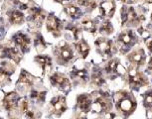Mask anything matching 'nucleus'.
Masks as SVG:
<instances>
[{"instance_id":"f257e3e1","label":"nucleus","mask_w":152,"mask_h":119,"mask_svg":"<svg viewBox=\"0 0 152 119\" xmlns=\"http://www.w3.org/2000/svg\"><path fill=\"white\" fill-rule=\"evenodd\" d=\"M113 101L115 103L116 110L124 117H128L135 111L137 102L134 95L126 90H119L113 95Z\"/></svg>"},{"instance_id":"f03ea898","label":"nucleus","mask_w":152,"mask_h":119,"mask_svg":"<svg viewBox=\"0 0 152 119\" xmlns=\"http://www.w3.org/2000/svg\"><path fill=\"white\" fill-rule=\"evenodd\" d=\"M93 96V104H91V111L96 114L102 113H110L113 109V99L110 98L107 92L96 91Z\"/></svg>"},{"instance_id":"7ed1b4c3","label":"nucleus","mask_w":152,"mask_h":119,"mask_svg":"<svg viewBox=\"0 0 152 119\" xmlns=\"http://www.w3.org/2000/svg\"><path fill=\"white\" fill-rule=\"evenodd\" d=\"M56 62L61 66H69L75 58L74 48L67 42H61L53 50Z\"/></svg>"},{"instance_id":"20e7f679","label":"nucleus","mask_w":152,"mask_h":119,"mask_svg":"<svg viewBox=\"0 0 152 119\" xmlns=\"http://www.w3.org/2000/svg\"><path fill=\"white\" fill-rule=\"evenodd\" d=\"M120 17H121L122 27H137L145 20L144 15L137 13L135 8L132 6L123 5L120 9Z\"/></svg>"},{"instance_id":"39448f33","label":"nucleus","mask_w":152,"mask_h":119,"mask_svg":"<svg viewBox=\"0 0 152 119\" xmlns=\"http://www.w3.org/2000/svg\"><path fill=\"white\" fill-rule=\"evenodd\" d=\"M128 83L129 86L133 89H138L139 87L148 86V79L143 73L139 72L138 67L130 65L127 70Z\"/></svg>"},{"instance_id":"423d86ee","label":"nucleus","mask_w":152,"mask_h":119,"mask_svg":"<svg viewBox=\"0 0 152 119\" xmlns=\"http://www.w3.org/2000/svg\"><path fill=\"white\" fill-rule=\"evenodd\" d=\"M137 43V37L132 30H125L118 35L117 45L121 54H126Z\"/></svg>"},{"instance_id":"0eeeda50","label":"nucleus","mask_w":152,"mask_h":119,"mask_svg":"<svg viewBox=\"0 0 152 119\" xmlns=\"http://www.w3.org/2000/svg\"><path fill=\"white\" fill-rule=\"evenodd\" d=\"M21 54L22 53L20 52V50L12 43L0 45V60L11 61L18 65L22 59Z\"/></svg>"},{"instance_id":"6e6552de","label":"nucleus","mask_w":152,"mask_h":119,"mask_svg":"<svg viewBox=\"0 0 152 119\" xmlns=\"http://www.w3.org/2000/svg\"><path fill=\"white\" fill-rule=\"evenodd\" d=\"M70 75L71 79L76 86H84V84H87L88 81H90L88 70L86 67H80L77 64L73 67V69H72L70 73Z\"/></svg>"},{"instance_id":"1a4fd4ad","label":"nucleus","mask_w":152,"mask_h":119,"mask_svg":"<svg viewBox=\"0 0 152 119\" xmlns=\"http://www.w3.org/2000/svg\"><path fill=\"white\" fill-rule=\"evenodd\" d=\"M36 78L33 75H31L26 70H21V73L19 75L18 81L16 83V87L19 91L26 92L30 90L34 86L36 83Z\"/></svg>"},{"instance_id":"9d476101","label":"nucleus","mask_w":152,"mask_h":119,"mask_svg":"<svg viewBox=\"0 0 152 119\" xmlns=\"http://www.w3.org/2000/svg\"><path fill=\"white\" fill-rule=\"evenodd\" d=\"M94 45L96 47L97 53L102 57L104 60H107L108 58H111L114 52V47L113 41L107 38H97L94 42Z\"/></svg>"},{"instance_id":"9b49d317","label":"nucleus","mask_w":152,"mask_h":119,"mask_svg":"<svg viewBox=\"0 0 152 119\" xmlns=\"http://www.w3.org/2000/svg\"><path fill=\"white\" fill-rule=\"evenodd\" d=\"M105 73L111 78H115L118 76H122L125 75L126 70L125 67L122 66L121 63L118 59H111L105 64L104 67Z\"/></svg>"},{"instance_id":"f8f14e48","label":"nucleus","mask_w":152,"mask_h":119,"mask_svg":"<svg viewBox=\"0 0 152 119\" xmlns=\"http://www.w3.org/2000/svg\"><path fill=\"white\" fill-rule=\"evenodd\" d=\"M11 43L18 48L22 54H26L30 51L32 40H31V38L27 34H24L20 31V32H17L12 36Z\"/></svg>"},{"instance_id":"ddd939ff","label":"nucleus","mask_w":152,"mask_h":119,"mask_svg":"<svg viewBox=\"0 0 152 119\" xmlns=\"http://www.w3.org/2000/svg\"><path fill=\"white\" fill-rule=\"evenodd\" d=\"M47 14L45 10L41 7L38 6H32L29 9V23L33 28H40L43 25V23L46 21Z\"/></svg>"},{"instance_id":"4468645a","label":"nucleus","mask_w":152,"mask_h":119,"mask_svg":"<svg viewBox=\"0 0 152 119\" xmlns=\"http://www.w3.org/2000/svg\"><path fill=\"white\" fill-rule=\"evenodd\" d=\"M51 84L58 89L59 90L67 92L71 89V81L67 75H65L62 73H54L49 76Z\"/></svg>"},{"instance_id":"2eb2a0df","label":"nucleus","mask_w":152,"mask_h":119,"mask_svg":"<svg viewBox=\"0 0 152 119\" xmlns=\"http://www.w3.org/2000/svg\"><path fill=\"white\" fill-rule=\"evenodd\" d=\"M46 29L51 33L55 38H58L62 35V31L64 29V24L58 17L54 14H49L46 18Z\"/></svg>"},{"instance_id":"dca6fc26","label":"nucleus","mask_w":152,"mask_h":119,"mask_svg":"<svg viewBox=\"0 0 152 119\" xmlns=\"http://www.w3.org/2000/svg\"><path fill=\"white\" fill-rule=\"evenodd\" d=\"M15 65L11 63V61L0 62V86L11 83V76L15 72Z\"/></svg>"},{"instance_id":"f3484780","label":"nucleus","mask_w":152,"mask_h":119,"mask_svg":"<svg viewBox=\"0 0 152 119\" xmlns=\"http://www.w3.org/2000/svg\"><path fill=\"white\" fill-rule=\"evenodd\" d=\"M50 108H51V113L57 116V117H59L63 113H65L66 110L68 109L67 100H66L65 96L58 95L53 97L50 101Z\"/></svg>"},{"instance_id":"a211bd4d","label":"nucleus","mask_w":152,"mask_h":119,"mask_svg":"<svg viewBox=\"0 0 152 119\" xmlns=\"http://www.w3.org/2000/svg\"><path fill=\"white\" fill-rule=\"evenodd\" d=\"M20 99H21V97H20L18 92L10 91L5 93L3 99H2V104H3V107L7 111H15V110L18 109Z\"/></svg>"},{"instance_id":"6ab92c4d","label":"nucleus","mask_w":152,"mask_h":119,"mask_svg":"<svg viewBox=\"0 0 152 119\" xmlns=\"http://www.w3.org/2000/svg\"><path fill=\"white\" fill-rule=\"evenodd\" d=\"M91 104H93V96L88 93H83L78 95L77 97V108L79 109V112H83L88 114V112L91 111Z\"/></svg>"},{"instance_id":"aec40b11","label":"nucleus","mask_w":152,"mask_h":119,"mask_svg":"<svg viewBox=\"0 0 152 119\" xmlns=\"http://www.w3.org/2000/svg\"><path fill=\"white\" fill-rule=\"evenodd\" d=\"M115 2L114 0H104L99 3V14L102 18L110 19L115 12Z\"/></svg>"},{"instance_id":"412c9836","label":"nucleus","mask_w":152,"mask_h":119,"mask_svg":"<svg viewBox=\"0 0 152 119\" xmlns=\"http://www.w3.org/2000/svg\"><path fill=\"white\" fill-rule=\"evenodd\" d=\"M34 62L40 67L42 70L43 75H48L51 73L53 67V61L52 58L48 55H38L34 58Z\"/></svg>"},{"instance_id":"4be33fe9","label":"nucleus","mask_w":152,"mask_h":119,"mask_svg":"<svg viewBox=\"0 0 152 119\" xmlns=\"http://www.w3.org/2000/svg\"><path fill=\"white\" fill-rule=\"evenodd\" d=\"M127 60L130 62L131 65L136 67H141L146 62V55L143 49H136L130 52L127 56Z\"/></svg>"},{"instance_id":"5701e85b","label":"nucleus","mask_w":152,"mask_h":119,"mask_svg":"<svg viewBox=\"0 0 152 119\" xmlns=\"http://www.w3.org/2000/svg\"><path fill=\"white\" fill-rule=\"evenodd\" d=\"M8 22L13 26H20L24 23L25 15L22 11L18 9H11L7 12Z\"/></svg>"},{"instance_id":"b1692460","label":"nucleus","mask_w":152,"mask_h":119,"mask_svg":"<svg viewBox=\"0 0 152 119\" xmlns=\"http://www.w3.org/2000/svg\"><path fill=\"white\" fill-rule=\"evenodd\" d=\"M91 83L97 87H102L105 86V79L102 70L97 66H94L91 73Z\"/></svg>"},{"instance_id":"393cba45","label":"nucleus","mask_w":152,"mask_h":119,"mask_svg":"<svg viewBox=\"0 0 152 119\" xmlns=\"http://www.w3.org/2000/svg\"><path fill=\"white\" fill-rule=\"evenodd\" d=\"M46 95H47V91L46 90L35 89V87H32L30 89V98L35 103H38L40 105L44 104L46 100Z\"/></svg>"},{"instance_id":"a878e982","label":"nucleus","mask_w":152,"mask_h":119,"mask_svg":"<svg viewBox=\"0 0 152 119\" xmlns=\"http://www.w3.org/2000/svg\"><path fill=\"white\" fill-rule=\"evenodd\" d=\"M33 45L35 47L36 51L38 53H42L46 50L48 46V43L45 41L44 37L40 32H35L33 36Z\"/></svg>"},{"instance_id":"bb28decb","label":"nucleus","mask_w":152,"mask_h":119,"mask_svg":"<svg viewBox=\"0 0 152 119\" xmlns=\"http://www.w3.org/2000/svg\"><path fill=\"white\" fill-rule=\"evenodd\" d=\"M75 47H76V50L78 51L79 55L82 57V59H87L88 54H90L91 48L90 45L87 43V41L84 39H80L79 41H77L75 43Z\"/></svg>"},{"instance_id":"cd10ccee","label":"nucleus","mask_w":152,"mask_h":119,"mask_svg":"<svg viewBox=\"0 0 152 119\" xmlns=\"http://www.w3.org/2000/svg\"><path fill=\"white\" fill-rule=\"evenodd\" d=\"M64 11H65V13L72 19H79V18H81L83 15L81 8L76 6V5L73 3H68L67 5H65Z\"/></svg>"},{"instance_id":"c85d7f7f","label":"nucleus","mask_w":152,"mask_h":119,"mask_svg":"<svg viewBox=\"0 0 152 119\" xmlns=\"http://www.w3.org/2000/svg\"><path fill=\"white\" fill-rule=\"evenodd\" d=\"M10 3L18 10H27L33 6V0H9Z\"/></svg>"},{"instance_id":"c756f323","label":"nucleus","mask_w":152,"mask_h":119,"mask_svg":"<svg viewBox=\"0 0 152 119\" xmlns=\"http://www.w3.org/2000/svg\"><path fill=\"white\" fill-rule=\"evenodd\" d=\"M82 27L85 31H87V32L91 33V34H94L97 30L96 22L91 18L83 19L82 20Z\"/></svg>"},{"instance_id":"7c9ffc66","label":"nucleus","mask_w":152,"mask_h":119,"mask_svg":"<svg viewBox=\"0 0 152 119\" xmlns=\"http://www.w3.org/2000/svg\"><path fill=\"white\" fill-rule=\"evenodd\" d=\"M99 31L102 35H104V36H110L111 34L113 33V26L111 24V22L108 19H105L99 28Z\"/></svg>"},{"instance_id":"2f4dec72","label":"nucleus","mask_w":152,"mask_h":119,"mask_svg":"<svg viewBox=\"0 0 152 119\" xmlns=\"http://www.w3.org/2000/svg\"><path fill=\"white\" fill-rule=\"evenodd\" d=\"M66 31H69L72 36H73V39L75 41H79L80 40V36H81V28H80L78 25H75V24H68L67 26L65 27Z\"/></svg>"},{"instance_id":"473e14b6","label":"nucleus","mask_w":152,"mask_h":119,"mask_svg":"<svg viewBox=\"0 0 152 119\" xmlns=\"http://www.w3.org/2000/svg\"><path fill=\"white\" fill-rule=\"evenodd\" d=\"M143 106L149 112H152V89L143 93Z\"/></svg>"},{"instance_id":"72a5a7b5","label":"nucleus","mask_w":152,"mask_h":119,"mask_svg":"<svg viewBox=\"0 0 152 119\" xmlns=\"http://www.w3.org/2000/svg\"><path fill=\"white\" fill-rule=\"evenodd\" d=\"M79 6L86 8L88 11H93L97 6V0H77Z\"/></svg>"},{"instance_id":"f704fd0d","label":"nucleus","mask_w":152,"mask_h":119,"mask_svg":"<svg viewBox=\"0 0 152 119\" xmlns=\"http://www.w3.org/2000/svg\"><path fill=\"white\" fill-rule=\"evenodd\" d=\"M141 7V10L144 12V14H147L152 21V1H146Z\"/></svg>"},{"instance_id":"c9c22d12","label":"nucleus","mask_w":152,"mask_h":119,"mask_svg":"<svg viewBox=\"0 0 152 119\" xmlns=\"http://www.w3.org/2000/svg\"><path fill=\"white\" fill-rule=\"evenodd\" d=\"M138 34L140 36H141V38L143 40H146V39H148L149 37H150V31H149L147 28H145V27H139L138 28Z\"/></svg>"},{"instance_id":"e433bc0d","label":"nucleus","mask_w":152,"mask_h":119,"mask_svg":"<svg viewBox=\"0 0 152 119\" xmlns=\"http://www.w3.org/2000/svg\"><path fill=\"white\" fill-rule=\"evenodd\" d=\"M144 41H145L146 47H147L149 53H152V37H149L148 39L144 40Z\"/></svg>"},{"instance_id":"4c0bfd02","label":"nucleus","mask_w":152,"mask_h":119,"mask_svg":"<svg viewBox=\"0 0 152 119\" xmlns=\"http://www.w3.org/2000/svg\"><path fill=\"white\" fill-rule=\"evenodd\" d=\"M107 119H122L121 117H119L118 115H116L115 113H113V112L107 113Z\"/></svg>"},{"instance_id":"58836bf2","label":"nucleus","mask_w":152,"mask_h":119,"mask_svg":"<svg viewBox=\"0 0 152 119\" xmlns=\"http://www.w3.org/2000/svg\"><path fill=\"white\" fill-rule=\"evenodd\" d=\"M76 119H87V114H86V113H83V112H79Z\"/></svg>"},{"instance_id":"ea45409f","label":"nucleus","mask_w":152,"mask_h":119,"mask_svg":"<svg viewBox=\"0 0 152 119\" xmlns=\"http://www.w3.org/2000/svg\"><path fill=\"white\" fill-rule=\"evenodd\" d=\"M147 72L150 73V75H152V58L150 59V61H149V63H148V66H147Z\"/></svg>"},{"instance_id":"a19ab883","label":"nucleus","mask_w":152,"mask_h":119,"mask_svg":"<svg viewBox=\"0 0 152 119\" xmlns=\"http://www.w3.org/2000/svg\"><path fill=\"white\" fill-rule=\"evenodd\" d=\"M121 2H123L124 4H133L135 3L137 0H120Z\"/></svg>"},{"instance_id":"79ce46f5","label":"nucleus","mask_w":152,"mask_h":119,"mask_svg":"<svg viewBox=\"0 0 152 119\" xmlns=\"http://www.w3.org/2000/svg\"><path fill=\"white\" fill-rule=\"evenodd\" d=\"M56 1H59V2H67L69 0H56Z\"/></svg>"},{"instance_id":"37998d69","label":"nucleus","mask_w":152,"mask_h":119,"mask_svg":"<svg viewBox=\"0 0 152 119\" xmlns=\"http://www.w3.org/2000/svg\"><path fill=\"white\" fill-rule=\"evenodd\" d=\"M0 6H1V2H0ZM0 10H1V8H0Z\"/></svg>"},{"instance_id":"c03bdc74","label":"nucleus","mask_w":152,"mask_h":119,"mask_svg":"<svg viewBox=\"0 0 152 119\" xmlns=\"http://www.w3.org/2000/svg\"><path fill=\"white\" fill-rule=\"evenodd\" d=\"M146 1H150V0H146Z\"/></svg>"},{"instance_id":"a18cd8bd","label":"nucleus","mask_w":152,"mask_h":119,"mask_svg":"<svg viewBox=\"0 0 152 119\" xmlns=\"http://www.w3.org/2000/svg\"><path fill=\"white\" fill-rule=\"evenodd\" d=\"M13 119H17V118H13Z\"/></svg>"},{"instance_id":"49530a36","label":"nucleus","mask_w":152,"mask_h":119,"mask_svg":"<svg viewBox=\"0 0 152 119\" xmlns=\"http://www.w3.org/2000/svg\"><path fill=\"white\" fill-rule=\"evenodd\" d=\"M0 119H2V118H1V117H0Z\"/></svg>"}]
</instances>
